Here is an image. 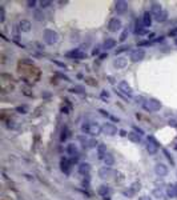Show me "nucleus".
Here are the masks:
<instances>
[{
  "label": "nucleus",
  "instance_id": "f257e3e1",
  "mask_svg": "<svg viewBox=\"0 0 177 200\" xmlns=\"http://www.w3.org/2000/svg\"><path fill=\"white\" fill-rule=\"evenodd\" d=\"M81 131L85 132L87 135H91V136H97V135H100L102 132V128L100 124H97V123H84L81 125Z\"/></svg>",
  "mask_w": 177,
  "mask_h": 200
},
{
  "label": "nucleus",
  "instance_id": "f03ea898",
  "mask_svg": "<svg viewBox=\"0 0 177 200\" xmlns=\"http://www.w3.org/2000/svg\"><path fill=\"white\" fill-rule=\"evenodd\" d=\"M43 39H44V42L47 43V44L52 45V44H56V43H57L59 36H57V33H56L53 29L47 28L44 31V33H43Z\"/></svg>",
  "mask_w": 177,
  "mask_h": 200
},
{
  "label": "nucleus",
  "instance_id": "7ed1b4c3",
  "mask_svg": "<svg viewBox=\"0 0 177 200\" xmlns=\"http://www.w3.org/2000/svg\"><path fill=\"white\" fill-rule=\"evenodd\" d=\"M142 107H144L147 111H149V112H156V111L161 109L163 104H161L158 100H156V99H149V100H147L144 104H142Z\"/></svg>",
  "mask_w": 177,
  "mask_h": 200
},
{
  "label": "nucleus",
  "instance_id": "20e7f679",
  "mask_svg": "<svg viewBox=\"0 0 177 200\" xmlns=\"http://www.w3.org/2000/svg\"><path fill=\"white\" fill-rule=\"evenodd\" d=\"M144 57H145V51L142 50V48H136V50L130 51L129 60L132 61V63H139V61H141Z\"/></svg>",
  "mask_w": 177,
  "mask_h": 200
},
{
  "label": "nucleus",
  "instance_id": "39448f33",
  "mask_svg": "<svg viewBox=\"0 0 177 200\" xmlns=\"http://www.w3.org/2000/svg\"><path fill=\"white\" fill-rule=\"evenodd\" d=\"M119 90H120L121 94H124V96H125V97H132L133 96L132 87H130L125 80H121V82L119 83Z\"/></svg>",
  "mask_w": 177,
  "mask_h": 200
},
{
  "label": "nucleus",
  "instance_id": "423d86ee",
  "mask_svg": "<svg viewBox=\"0 0 177 200\" xmlns=\"http://www.w3.org/2000/svg\"><path fill=\"white\" fill-rule=\"evenodd\" d=\"M102 128V132H104L107 136H114V135L117 134V128L114 124H112V123H104V124L101 125Z\"/></svg>",
  "mask_w": 177,
  "mask_h": 200
},
{
  "label": "nucleus",
  "instance_id": "0eeeda50",
  "mask_svg": "<svg viewBox=\"0 0 177 200\" xmlns=\"http://www.w3.org/2000/svg\"><path fill=\"white\" fill-rule=\"evenodd\" d=\"M121 26H123V23H121V20L119 17H112L109 20V23H108V29L111 32H117L121 28Z\"/></svg>",
  "mask_w": 177,
  "mask_h": 200
},
{
  "label": "nucleus",
  "instance_id": "6e6552de",
  "mask_svg": "<svg viewBox=\"0 0 177 200\" xmlns=\"http://www.w3.org/2000/svg\"><path fill=\"white\" fill-rule=\"evenodd\" d=\"M154 172H156L157 176H166L169 170H168V167L165 164H163V163H157V164L154 165Z\"/></svg>",
  "mask_w": 177,
  "mask_h": 200
},
{
  "label": "nucleus",
  "instance_id": "1a4fd4ad",
  "mask_svg": "<svg viewBox=\"0 0 177 200\" xmlns=\"http://www.w3.org/2000/svg\"><path fill=\"white\" fill-rule=\"evenodd\" d=\"M112 175H113V171H112V168H109L108 165H105V167L99 170V176H100L101 179H109Z\"/></svg>",
  "mask_w": 177,
  "mask_h": 200
},
{
  "label": "nucleus",
  "instance_id": "9d476101",
  "mask_svg": "<svg viewBox=\"0 0 177 200\" xmlns=\"http://www.w3.org/2000/svg\"><path fill=\"white\" fill-rule=\"evenodd\" d=\"M79 140L81 141V144L84 146V148H93V147H96V146H97L96 140H93V139H88V137H85V139H84L83 136H80V137H79Z\"/></svg>",
  "mask_w": 177,
  "mask_h": 200
},
{
  "label": "nucleus",
  "instance_id": "9b49d317",
  "mask_svg": "<svg viewBox=\"0 0 177 200\" xmlns=\"http://www.w3.org/2000/svg\"><path fill=\"white\" fill-rule=\"evenodd\" d=\"M67 56L68 57H72V59H84L87 55L84 54L83 51H80V50H72V51L68 52Z\"/></svg>",
  "mask_w": 177,
  "mask_h": 200
},
{
  "label": "nucleus",
  "instance_id": "f8f14e48",
  "mask_svg": "<svg viewBox=\"0 0 177 200\" xmlns=\"http://www.w3.org/2000/svg\"><path fill=\"white\" fill-rule=\"evenodd\" d=\"M19 28H20L21 32H29L31 28H32V24H31L29 20H21L19 23Z\"/></svg>",
  "mask_w": 177,
  "mask_h": 200
},
{
  "label": "nucleus",
  "instance_id": "ddd939ff",
  "mask_svg": "<svg viewBox=\"0 0 177 200\" xmlns=\"http://www.w3.org/2000/svg\"><path fill=\"white\" fill-rule=\"evenodd\" d=\"M114 10H116L117 14H124V12L127 11V8H128V4H127L125 2H116V4H114Z\"/></svg>",
  "mask_w": 177,
  "mask_h": 200
},
{
  "label": "nucleus",
  "instance_id": "4468645a",
  "mask_svg": "<svg viewBox=\"0 0 177 200\" xmlns=\"http://www.w3.org/2000/svg\"><path fill=\"white\" fill-rule=\"evenodd\" d=\"M135 33H137V35H145V33H147V29H145V27H144V24H142L141 20H137V21H136Z\"/></svg>",
  "mask_w": 177,
  "mask_h": 200
},
{
  "label": "nucleus",
  "instance_id": "2eb2a0df",
  "mask_svg": "<svg viewBox=\"0 0 177 200\" xmlns=\"http://www.w3.org/2000/svg\"><path fill=\"white\" fill-rule=\"evenodd\" d=\"M97 148V156L100 160H104L105 156H107V147L104 146V144H99V147H96Z\"/></svg>",
  "mask_w": 177,
  "mask_h": 200
},
{
  "label": "nucleus",
  "instance_id": "dca6fc26",
  "mask_svg": "<svg viewBox=\"0 0 177 200\" xmlns=\"http://www.w3.org/2000/svg\"><path fill=\"white\" fill-rule=\"evenodd\" d=\"M77 171H79V174H81V175H87V174H89V171H91V165H89L88 163H80Z\"/></svg>",
  "mask_w": 177,
  "mask_h": 200
},
{
  "label": "nucleus",
  "instance_id": "f3484780",
  "mask_svg": "<svg viewBox=\"0 0 177 200\" xmlns=\"http://www.w3.org/2000/svg\"><path fill=\"white\" fill-rule=\"evenodd\" d=\"M125 66H127V59H125V57H117V59H114V61H113V67H114V68H117V69L124 68Z\"/></svg>",
  "mask_w": 177,
  "mask_h": 200
},
{
  "label": "nucleus",
  "instance_id": "a211bd4d",
  "mask_svg": "<svg viewBox=\"0 0 177 200\" xmlns=\"http://www.w3.org/2000/svg\"><path fill=\"white\" fill-rule=\"evenodd\" d=\"M158 147H160V144H158V143H152V141H148L147 151L151 153V155H154V153L158 151Z\"/></svg>",
  "mask_w": 177,
  "mask_h": 200
},
{
  "label": "nucleus",
  "instance_id": "6ab92c4d",
  "mask_svg": "<svg viewBox=\"0 0 177 200\" xmlns=\"http://www.w3.org/2000/svg\"><path fill=\"white\" fill-rule=\"evenodd\" d=\"M71 160H68V159H63L60 162V167H61V171L65 172V174H69V168H71Z\"/></svg>",
  "mask_w": 177,
  "mask_h": 200
},
{
  "label": "nucleus",
  "instance_id": "aec40b11",
  "mask_svg": "<svg viewBox=\"0 0 177 200\" xmlns=\"http://www.w3.org/2000/svg\"><path fill=\"white\" fill-rule=\"evenodd\" d=\"M114 45H116V40L109 38V39H107V40L104 42V44H102V48H104L105 51H108V50H112V48H114Z\"/></svg>",
  "mask_w": 177,
  "mask_h": 200
},
{
  "label": "nucleus",
  "instance_id": "412c9836",
  "mask_svg": "<svg viewBox=\"0 0 177 200\" xmlns=\"http://www.w3.org/2000/svg\"><path fill=\"white\" fill-rule=\"evenodd\" d=\"M142 24H144V27H151L152 26V15L149 14V12H145L144 15H142Z\"/></svg>",
  "mask_w": 177,
  "mask_h": 200
},
{
  "label": "nucleus",
  "instance_id": "4be33fe9",
  "mask_svg": "<svg viewBox=\"0 0 177 200\" xmlns=\"http://www.w3.org/2000/svg\"><path fill=\"white\" fill-rule=\"evenodd\" d=\"M161 11H163V7H161L160 3H151V12L154 15V16L160 14Z\"/></svg>",
  "mask_w": 177,
  "mask_h": 200
},
{
  "label": "nucleus",
  "instance_id": "5701e85b",
  "mask_svg": "<svg viewBox=\"0 0 177 200\" xmlns=\"http://www.w3.org/2000/svg\"><path fill=\"white\" fill-rule=\"evenodd\" d=\"M166 19H168V12H166L165 10H163V11L160 12V14L154 16V20H156L157 23H164V21H165Z\"/></svg>",
  "mask_w": 177,
  "mask_h": 200
},
{
  "label": "nucleus",
  "instance_id": "b1692460",
  "mask_svg": "<svg viewBox=\"0 0 177 200\" xmlns=\"http://www.w3.org/2000/svg\"><path fill=\"white\" fill-rule=\"evenodd\" d=\"M65 151H67V153H68V155H71L72 158H73V156H77V147L75 146V144H72V143L68 144Z\"/></svg>",
  "mask_w": 177,
  "mask_h": 200
},
{
  "label": "nucleus",
  "instance_id": "393cba45",
  "mask_svg": "<svg viewBox=\"0 0 177 200\" xmlns=\"http://www.w3.org/2000/svg\"><path fill=\"white\" fill-rule=\"evenodd\" d=\"M33 19H35L36 21H43V20H44V14H43V11L39 10V8L33 10Z\"/></svg>",
  "mask_w": 177,
  "mask_h": 200
},
{
  "label": "nucleus",
  "instance_id": "a878e982",
  "mask_svg": "<svg viewBox=\"0 0 177 200\" xmlns=\"http://www.w3.org/2000/svg\"><path fill=\"white\" fill-rule=\"evenodd\" d=\"M166 195L170 196V198H176L177 196V187L176 186H168Z\"/></svg>",
  "mask_w": 177,
  "mask_h": 200
},
{
  "label": "nucleus",
  "instance_id": "bb28decb",
  "mask_svg": "<svg viewBox=\"0 0 177 200\" xmlns=\"http://www.w3.org/2000/svg\"><path fill=\"white\" fill-rule=\"evenodd\" d=\"M104 162H105V165L111 167V165L114 163V158H113V155H111V153H107V156H105Z\"/></svg>",
  "mask_w": 177,
  "mask_h": 200
},
{
  "label": "nucleus",
  "instance_id": "cd10ccee",
  "mask_svg": "<svg viewBox=\"0 0 177 200\" xmlns=\"http://www.w3.org/2000/svg\"><path fill=\"white\" fill-rule=\"evenodd\" d=\"M128 139H130L132 141H135V143H140V141H141V137H140L139 134H136V132L128 134Z\"/></svg>",
  "mask_w": 177,
  "mask_h": 200
},
{
  "label": "nucleus",
  "instance_id": "c85d7f7f",
  "mask_svg": "<svg viewBox=\"0 0 177 200\" xmlns=\"http://www.w3.org/2000/svg\"><path fill=\"white\" fill-rule=\"evenodd\" d=\"M99 193H100L101 196H104V198H107V195L109 193V188H108L107 186H101V187H99V191H97Z\"/></svg>",
  "mask_w": 177,
  "mask_h": 200
},
{
  "label": "nucleus",
  "instance_id": "c756f323",
  "mask_svg": "<svg viewBox=\"0 0 177 200\" xmlns=\"http://www.w3.org/2000/svg\"><path fill=\"white\" fill-rule=\"evenodd\" d=\"M67 137H68V127H64V128H63V131H61L60 140H61V141H64V140H67Z\"/></svg>",
  "mask_w": 177,
  "mask_h": 200
},
{
  "label": "nucleus",
  "instance_id": "7c9ffc66",
  "mask_svg": "<svg viewBox=\"0 0 177 200\" xmlns=\"http://www.w3.org/2000/svg\"><path fill=\"white\" fill-rule=\"evenodd\" d=\"M127 38H128V29H124L123 32H121L120 38H119V42H125Z\"/></svg>",
  "mask_w": 177,
  "mask_h": 200
},
{
  "label": "nucleus",
  "instance_id": "2f4dec72",
  "mask_svg": "<svg viewBox=\"0 0 177 200\" xmlns=\"http://www.w3.org/2000/svg\"><path fill=\"white\" fill-rule=\"evenodd\" d=\"M129 50V45H123V47H119L117 48V51H114V54H121V52H124V51H128Z\"/></svg>",
  "mask_w": 177,
  "mask_h": 200
},
{
  "label": "nucleus",
  "instance_id": "473e14b6",
  "mask_svg": "<svg viewBox=\"0 0 177 200\" xmlns=\"http://www.w3.org/2000/svg\"><path fill=\"white\" fill-rule=\"evenodd\" d=\"M39 4H40V7H41V8H47V7H49V5H51L52 3H51V2H48V0H41V2H40Z\"/></svg>",
  "mask_w": 177,
  "mask_h": 200
},
{
  "label": "nucleus",
  "instance_id": "72a5a7b5",
  "mask_svg": "<svg viewBox=\"0 0 177 200\" xmlns=\"http://www.w3.org/2000/svg\"><path fill=\"white\" fill-rule=\"evenodd\" d=\"M5 20V12H4V8L3 7H0V21H4Z\"/></svg>",
  "mask_w": 177,
  "mask_h": 200
},
{
  "label": "nucleus",
  "instance_id": "f704fd0d",
  "mask_svg": "<svg viewBox=\"0 0 177 200\" xmlns=\"http://www.w3.org/2000/svg\"><path fill=\"white\" fill-rule=\"evenodd\" d=\"M101 97H102V99H108V97H109V92H108V91H105V90H102L101 91Z\"/></svg>",
  "mask_w": 177,
  "mask_h": 200
},
{
  "label": "nucleus",
  "instance_id": "c9c22d12",
  "mask_svg": "<svg viewBox=\"0 0 177 200\" xmlns=\"http://www.w3.org/2000/svg\"><path fill=\"white\" fill-rule=\"evenodd\" d=\"M132 128H133V131H135L136 134H139V135H144V131H142L141 128H137V127H135V125H133Z\"/></svg>",
  "mask_w": 177,
  "mask_h": 200
},
{
  "label": "nucleus",
  "instance_id": "e433bc0d",
  "mask_svg": "<svg viewBox=\"0 0 177 200\" xmlns=\"http://www.w3.org/2000/svg\"><path fill=\"white\" fill-rule=\"evenodd\" d=\"M164 153H165V156H166V159H168V160H169V162H170V163H172V164H175V162H173V159H172V156H170V155H169V153H168V151H166V149H164Z\"/></svg>",
  "mask_w": 177,
  "mask_h": 200
},
{
  "label": "nucleus",
  "instance_id": "4c0bfd02",
  "mask_svg": "<svg viewBox=\"0 0 177 200\" xmlns=\"http://www.w3.org/2000/svg\"><path fill=\"white\" fill-rule=\"evenodd\" d=\"M35 5H36V2H35V0H32V2H31V0H29V2H27V7L33 8Z\"/></svg>",
  "mask_w": 177,
  "mask_h": 200
},
{
  "label": "nucleus",
  "instance_id": "58836bf2",
  "mask_svg": "<svg viewBox=\"0 0 177 200\" xmlns=\"http://www.w3.org/2000/svg\"><path fill=\"white\" fill-rule=\"evenodd\" d=\"M99 54H100V48H99V47H96V48H95V50H93V52H92V55H99Z\"/></svg>",
  "mask_w": 177,
  "mask_h": 200
},
{
  "label": "nucleus",
  "instance_id": "ea45409f",
  "mask_svg": "<svg viewBox=\"0 0 177 200\" xmlns=\"http://www.w3.org/2000/svg\"><path fill=\"white\" fill-rule=\"evenodd\" d=\"M149 44H152V42H142V43H140V47L141 45H149Z\"/></svg>",
  "mask_w": 177,
  "mask_h": 200
},
{
  "label": "nucleus",
  "instance_id": "a19ab883",
  "mask_svg": "<svg viewBox=\"0 0 177 200\" xmlns=\"http://www.w3.org/2000/svg\"><path fill=\"white\" fill-rule=\"evenodd\" d=\"M87 82H89V84H91V85H96V83H95V80H93V79H87Z\"/></svg>",
  "mask_w": 177,
  "mask_h": 200
},
{
  "label": "nucleus",
  "instance_id": "79ce46f5",
  "mask_svg": "<svg viewBox=\"0 0 177 200\" xmlns=\"http://www.w3.org/2000/svg\"><path fill=\"white\" fill-rule=\"evenodd\" d=\"M139 200H151V199H149L148 196H141V198H140Z\"/></svg>",
  "mask_w": 177,
  "mask_h": 200
},
{
  "label": "nucleus",
  "instance_id": "37998d69",
  "mask_svg": "<svg viewBox=\"0 0 177 200\" xmlns=\"http://www.w3.org/2000/svg\"><path fill=\"white\" fill-rule=\"evenodd\" d=\"M175 44H176V45H177V38H176V39H175Z\"/></svg>",
  "mask_w": 177,
  "mask_h": 200
}]
</instances>
